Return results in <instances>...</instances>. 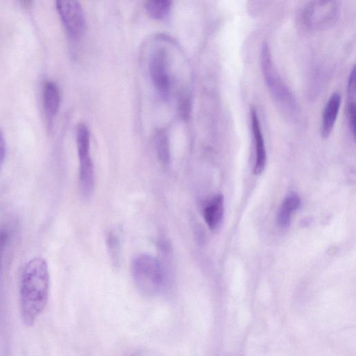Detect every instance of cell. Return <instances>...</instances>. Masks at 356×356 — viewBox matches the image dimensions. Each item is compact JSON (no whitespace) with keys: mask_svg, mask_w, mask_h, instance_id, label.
<instances>
[{"mask_svg":"<svg viewBox=\"0 0 356 356\" xmlns=\"http://www.w3.org/2000/svg\"><path fill=\"white\" fill-rule=\"evenodd\" d=\"M94 184V168L91 159L79 161V186L84 197H88L91 195Z\"/></svg>","mask_w":356,"mask_h":356,"instance_id":"cell-12","label":"cell"},{"mask_svg":"<svg viewBox=\"0 0 356 356\" xmlns=\"http://www.w3.org/2000/svg\"><path fill=\"white\" fill-rule=\"evenodd\" d=\"M347 93L348 100L355 101V67L350 72L347 83Z\"/></svg>","mask_w":356,"mask_h":356,"instance_id":"cell-18","label":"cell"},{"mask_svg":"<svg viewBox=\"0 0 356 356\" xmlns=\"http://www.w3.org/2000/svg\"><path fill=\"white\" fill-rule=\"evenodd\" d=\"M341 102L340 94L335 92L331 95L325 104L321 125V134L324 138H327L332 131L339 113Z\"/></svg>","mask_w":356,"mask_h":356,"instance_id":"cell-8","label":"cell"},{"mask_svg":"<svg viewBox=\"0 0 356 356\" xmlns=\"http://www.w3.org/2000/svg\"><path fill=\"white\" fill-rule=\"evenodd\" d=\"M204 220L211 230L217 229L224 216V197L221 194L215 195L203 211Z\"/></svg>","mask_w":356,"mask_h":356,"instance_id":"cell-9","label":"cell"},{"mask_svg":"<svg viewBox=\"0 0 356 356\" xmlns=\"http://www.w3.org/2000/svg\"><path fill=\"white\" fill-rule=\"evenodd\" d=\"M131 272L138 289L147 296L162 293L168 284L165 270L160 261L149 254H140L132 261Z\"/></svg>","mask_w":356,"mask_h":356,"instance_id":"cell-2","label":"cell"},{"mask_svg":"<svg viewBox=\"0 0 356 356\" xmlns=\"http://www.w3.org/2000/svg\"><path fill=\"white\" fill-rule=\"evenodd\" d=\"M172 2L168 0H152L145 3L148 15L154 19H163L168 14Z\"/></svg>","mask_w":356,"mask_h":356,"instance_id":"cell-14","label":"cell"},{"mask_svg":"<svg viewBox=\"0 0 356 356\" xmlns=\"http://www.w3.org/2000/svg\"><path fill=\"white\" fill-rule=\"evenodd\" d=\"M56 4L68 34L73 38L81 37L86 29V19L81 4L74 0H59Z\"/></svg>","mask_w":356,"mask_h":356,"instance_id":"cell-5","label":"cell"},{"mask_svg":"<svg viewBox=\"0 0 356 356\" xmlns=\"http://www.w3.org/2000/svg\"><path fill=\"white\" fill-rule=\"evenodd\" d=\"M300 204L299 196L291 193L285 197L277 214V223L282 228L287 227L291 222L292 213Z\"/></svg>","mask_w":356,"mask_h":356,"instance_id":"cell-11","label":"cell"},{"mask_svg":"<svg viewBox=\"0 0 356 356\" xmlns=\"http://www.w3.org/2000/svg\"><path fill=\"white\" fill-rule=\"evenodd\" d=\"M76 141L79 161L90 159V132L84 124L80 123L76 127Z\"/></svg>","mask_w":356,"mask_h":356,"instance_id":"cell-13","label":"cell"},{"mask_svg":"<svg viewBox=\"0 0 356 356\" xmlns=\"http://www.w3.org/2000/svg\"><path fill=\"white\" fill-rule=\"evenodd\" d=\"M60 101L59 88L52 81H47L43 87L44 109L47 120L51 121L57 113Z\"/></svg>","mask_w":356,"mask_h":356,"instance_id":"cell-10","label":"cell"},{"mask_svg":"<svg viewBox=\"0 0 356 356\" xmlns=\"http://www.w3.org/2000/svg\"><path fill=\"white\" fill-rule=\"evenodd\" d=\"M49 291L47 263L42 257H34L24 266L20 279V312L26 325H33L44 311L48 301Z\"/></svg>","mask_w":356,"mask_h":356,"instance_id":"cell-1","label":"cell"},{"mask_svg":"<svg viewBox=\"0 0 356 356\" xmlns=\"http://www.w3.org/2000/svg\"><path fill=\"white\" fill-rule=\"evenodd\" d=\"M107 248L114 264H118L120 259V241L115 232H110L106 239Z\"/></svg>","mask_w":356,"mask_h":356,"instance_id":"cell-16","label":"cell"},{"mask_svg":"<svg viewBox=\"0 0 356 356\" xmlns=\"http://www.w3.org/2000/svg\"><path fill=\"white\" fill-rule=\"evenodd\" d=\"M347 117L350 131L353 139L355 136V101L348 100L347 104Z\"/></svg>","mask_w":356,"mask_h":356,"instance_id":"cell-17","label":"cell"},{"mask_svg":"<svg viewBox=\"0 0 356 356\" xmlns=\"http://www.w3.org/2000/svg\"><path fill=\"white\" fill-rule=\"evenodd\" d=\"M251 126L254 138L256 158L253 168L254 175H260L265 168L266 153L264 138L257 110L252 107L250 110Z\"/></svg>","mask_w":356,"mask_h":356,"instance_id":"cell-7","label":"cell"},{"mask_svg":"<svg viewBox=\"0 0 356 356\" xmlns=\"http://www.w3.org/2000/svg\"><path fill=\"white\" fill-rule=\"evenodd\" d=\"M150 76L156 88L162 94H166L170 87L168 71V57L163 49L154 52L149 63Z\"/></svg>","mask_w":356,"mask_h":356,"instance_id":"cell-6","label":"cell"},{"mask_svg":"<svg viewBox=\"0 0 356 356\" xmlns=\"http://www.w3.org/2000/svg\"><path fill=\"white\" fill-rule=\"evenodd\" d=\"M6 154V145L3 134L0 131V172L1 170Z\"/></svg>","mask_w":356,"mask_h":356,"instance_id":"cell-19","label":"cell"},{"mask_svg":"<svg viewBox=\"0 0 356 356\" xmlns=\"http://www.w3.org/2000/svg\"><path fill=\"white\" fill-rule=\"evenodd\" d=\"M261 66L266 84L275 101L284 111L289 115L293 114L296 109V101L274 67L267 42H264L261 47Z\"/></svg>","mask_w":356,"mask_h":356,"instance_id":"cell-3","label":"cell"},{"mask_svg":"<svg viewBox=\"0 0 356 356\" xmlns=\"http://www.w3.org/2000/svg\"><path fill=\"white\" fill-rule=\"evenodd\" d=\"M340 11L341 4L338 1H312L303 7L300 19L308 30H323L336 23Z\"/></svg>","mask_w":356,"mask_h":356,"instance_id":"cell-4","label":"cell"},{"mask_svg":"<svg viewBox=\"0 0 356 356\" xmlns=\"http://www.w3.org/2000/svg\"><path fill=\"white\" fill-rule=\"evenodd\" d=\"M156 148L158 156L163 163L170 159V147L168 138L164 130H159L156 136Z\"/></svg>","mask_w":356,"mask_h":356,"instance_id":"cell-15","label":"cell"}]
</instances>
